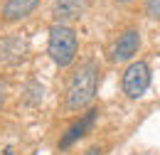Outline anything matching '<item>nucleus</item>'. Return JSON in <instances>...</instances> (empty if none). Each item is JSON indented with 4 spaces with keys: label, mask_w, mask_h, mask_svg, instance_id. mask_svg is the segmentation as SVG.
<instances>
[{
    "label": "nucleus",
    "mask_w": 160,
    "mask_h": 155,
    "mask_svg": "<svg viewBox=\"0 0 160 155\" xmlns=\"http://www.w3.org/2000/svg\"><path fill=\"white\" fill-rule=\"evenodd\" d=\"M96 86H99V67L94 62H84L67 84V108L69 111L86 108L96 96Z\"/></svg>",
    "instance_id": "f257e3e1"
},
{
    "label": "nucleus",
    "mask_w": 160,
    "mask_h": 155,
    "mask_svg": "<svg viewBox=\"0 0 160 155\" xmlns=\"http://www.w3.org/2000/svg\"><path fill=\"white\" fill-rule=\"evenodd\" d=\"M77 47H79L77 32L72 27H67V25L54 22L52 30H49V42H47V52H49L52 62L57 67H69L77 57Z\"/></svg>",
    "instance_id": "f03ea898"
},
{
    "label": "nucleus",
    "mask_w": 160,
    "mask_h": 155,
    "mask_svg": "<svg viewBox=\"0 0 160 155\" xmlns=\"http://www.w3.org/2000/svg\"><path fill=\"white\" fill-rule=\"evenodd\" d=\"M123 94L128 98H140L150 86V69L145 62H133L123 72Z\"/></svg>",
    "instance_id": "7ed1b4c3"
},
{
    "label": "nucleus",
    "mask_w": 160,
    "mask_h": 155,
    "mask_svg": "<svg viewBox=\"0 0 160 155\" xmlns=\"http://www.w3.org/2000/svg\"><path fill=\"white\" fill-rule=\"evenodd\" d=\"M140 47V32L138 30H126L118 39H116V44H113V49H111V59L113 62H128V59H133V54L138 52Z\"/></svg>",
    "instance_id": "20e7f679"
},
{
    "label": "nucleus",
    "mask_w": 160,
    "mask_h": 155,
    "mask_svg": "<svg viewBox=\"0 0 160 155\" xmlns=\"http://www.w3.org/2000/svg\"><path fill=\"white\" fill-rule=\"evenodd\" d=\"M96 118H99V111H96V108H89V111H86V113H84V116H81L79 121L74 123V126H69V131H67V133L62 136L59 148L64 150V148H69L72 143H77L79 138H84L86 133H89V131H91V128H94Z\"/></svg>",
    "instance_id": "39448f33"
},
{
    "label": "nucleus",
    "mask_w": 160,
    "mask_h": 155,
    "mask_svg": "<svg viewBox=\"0 0 160 155\" xmlns=\"http://www.w3.org/2000/svg\"><path fill=\"white\" fill-rule=\"evenodd\" d=\"M84 8H86V0H54L52 12H54L57 25H67L72 20H79Z\"/></svg>",
    "instance_id": "423d86ee"
},
{
    "label": "nucleus",
    "mask_w": 160,
    "mask_h": 155,
    "mask_svg": "<svg viewBox=\"0 0 160 155\" xmlns=\"http://www.w3.org/2000/svg\"><path fill=\"white\" fill-rule=\"evenodd\" d=\"M37 5H40V0H8L2 5V18L5 20H20L25 15H30Z\"/></svg>",
    "instance_id": "0eeeda50"
},
{
    "label": "nucleus",
    "mask_w": 160,
    "mask_h": 155,
    "mask_svg": "<svg viewBox=\"0 0 160 155\" xmlns=\"http://www.w3.org/2000/svg\"><path fill=\"white\" fill-rule=\"evenodd\" d=\"M22 52H25V42L20 37H8L0 42V59L8 62V64L22 59Z\"/></svg>",
    "instance_id": "6e6552de"
},
{
    "label": "nucleus",
    "mask_w": 160,
    "mask_h": 155,
    "mask_svg": "<svg viewBox=\"0 0 160 155\" xmlns=\"http://www.w3.org/2000/svg\"><path fill=\"white\" fill-rule=\"evenodd\" d=\"M145 12L150 18L160 20V0H145Z\"/></svg>",
    "instance_id": "1a4fd4ad"
},
{
    "label": "nucleus",
    "mask_w": 160,
    "mask_h": 155,
    "mask_svg": "<svg viewBox=\"0 0 160 155\" xmlns=\"http://www.w3.org/2000/svg\"><path fill=\"white\" fill-rule=\"evenodd\" d=\"M84 155H101V148H96V145H94V148H89Z\"/></svg>",
    "instance_id": "9d476101"
},
{
    "label": "nucleus",
    "mask_w": 160,
    "mask_h": 155,
    "mask_svg": "<svg viewBox=\"0 0 160 155\" xmlns=\"http://www.w3.org/2000/svg\"><path fill=\"white\" fill-rule=\"evenodd\" d=\"M2 101H5V94H2V86H0V106H2Z\"/></svg>",
    "instance_id": "9b49d317"
},
{
    "label": "nucleus",
    "mask_w": 160,
    "mask_h": 155,
    "mask_svg": "<svg viewBox=\"0 0 160 155\" xmlns=\"http://www.w3.org/2000/svg\"><path fill=\"white\" fill-rule=\"evenodd\" d=\"M116 2H131V0H116Z\"/></svg>",
    "instance_id": "f8f14e48"
}]
</instances>
